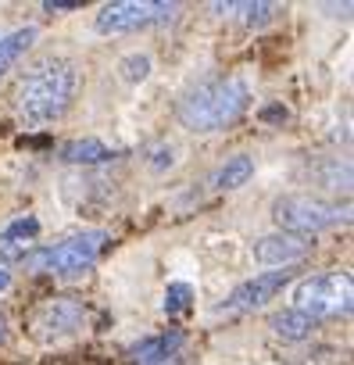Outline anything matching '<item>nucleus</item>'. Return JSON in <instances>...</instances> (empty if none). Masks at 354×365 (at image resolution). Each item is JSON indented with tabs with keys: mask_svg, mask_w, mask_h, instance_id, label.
<instances>
[{
	"mask_svg": "<svg viewBox=\"0 0 354 365\" xmlns=\"http://www.w3.org/2000/svg\"><path fill=\"white\" fill-rule=\"evenodd\" d=\"M293 308L304 312L308 319H336L354 308V283L347 272H322L308 276L293 290Z\"/></svg>",
	"mask_w": 354,
	"mask_h": 365,
	"instance_id": "obj_5",
	"label": "nucleus"
},
{
	"mask_svg": "<svg viewBox=\"0 0 354 365\" xmlns=\"http://www.w3.org/2000/svg\"><path fill=\"white\" fill-rule=\"evenodd\" d=\"M147 158H150L147 165H150L154 172H165V168H172V165H175V150H172L168 143H157V147H150V150H147Z\"/></svg>",
	"mask_w": 354,
	"mask_h": 365,
	"instance_id": "obj_19",
	"label": "nucleus"
},
{
	"mask_svg": "<svg viewBox=\"0 0 354 365\" xmlns=\"http://www.w3.org/2000/svg\"><path fill=\"white\" fill-rule=\"evenodd\" d=\"M175 15H179V4H165V0H118V4H104L97 11L93 29L104 36H122V33L165 26Z\"/></svg>",
	"mask_w": 354,
	"mask_h": 365,
	"instance_id": "obj_6",
	"label": "nucleus"
},
{
	"mask_svg": "<svg viewBox=\"0 0 354 365\" xmlns=\"http://www.w3.org/2000/svg\"><path fill=\"white\" fill-rule=\"evenodd\" d=\"M269 326H272V333L283 336V340H304V336H311L315 319H308V315L297 312V308H286V312H276V315L269 319Z\"/></svg>",
	"mask_w": 354,
	"mask_h": 365,
	"instance_id": "obj_14",
	"label": "nucleus"
},
{
	"mask_svg": "<svg viewBox=\"0 0 354 365\" xmlns=\"http://www.w3.org/2000/svg\"><path fill=\"white\" fill-rule=\"evenodd\" d=\"M8 287H11V272L0 265V290H8Z\"/></svg>",
	"mask_w": 354,
	"mask_h": 365,
	"instance_id": "obj_22",
	"label": "nucleus"
},
{
	"mask_svg": "<svg viewBox=\"0 0 354 365\" xmlns=\"http://www.w3.org/2000/svg\"><path fill=\"white\" fill-rule=\"evenodd\" d=\"M183 347H187V336L179 329L143 336L132 347V365H183Z\"/></svg>",
	"mask_w": 354,
	"mask_h": 365,
	"instance_id": "obj_9",
	"label": "nucleus"
},
{
	"mask_svg": "<svg viewBox=\"0 0 354 365\" xmlns=\"http://www.w3.org/2000/svg\"><path fill=\"white\" fill-rule=\"evenodd\" d=\"M111 244V237L104 230H83V233H72L51 247H40V251H29L22 262L29 272H47V276H79L86 269L97 265V258L104 255V247Z\"/></svg>",
	"mask_w": 354,
	"mask_h": 365,
	"instance_id": "obj_3",
	"label": "nucleus"
},
{
	"mask_svg": "<svg viewBox=\"0 0 354 365\" xmlns=\"http://www.w3.org/2000/svg\"><path fill=\"white\" fill-rule=\"evenodd\" d=\"M308 247H311V240H308V237L269 233V237H261V240L254 244V258H258L261 265H279V269H286V265L301 262V258L308 255Z\"/></svg>",
	"mask_w": 354,
	"mask_h": 365,
	"instance_id": "obj_10",
	"label": "nucleus"
},
{
	"mask_svg": "<svg viewBox=\"0 0 354 365\" xmlns=\"http://www.w3.org/2000/svg\"><path fill=\"white\" fill-rule=\"evenodd\" d=\"M76 90H79V68L68 58H47L19 79L15 111L26 125H51L72 108Z\"/></svg>",
	"mask_w": 354,
	"mask_h": 365,
	"instance_id": "obj_1",
	"label": "nucleus"
},
{
	"mask_svg": "<svg viewBox=\"0 0 354 365\" xmlns=\"http://www.w3.org/2000/svg\"><path fill=\"white\" fill-rule=\"evenodd\" d=\"M36 237H40V219H36V215L15 219L4 233H0V262H19V258H26V255L33 251Z\"/></svg>",
	"mask_w": 354,
	"mask_h": 365,
	"instance_id": "obj_11",
	"label": "nucleus"
},
{
	"mask_svg": "<svg viewBox=\"0 0 354 365\" xmlns=\"http://www.w3.org/2000/svg\"><path fill=\"white\" fill-rule=\"evenodd\" d=\"M33 40H36V29H33V26L15 29V33H8V36H0V76H4V72L33 47Z\"/></svg>",
	"mask_w": 354,
	"mask_h": 365,
	"instance_id": "obj_16",
	"label": "nucleus"
},
{
	"mask_svg": "<svg viewBox=\"0 0 354 365\" xmlns=\"http://www.w3.org/2000/svg\"><path fill=\"white\" fill-rule=\"evenodd\" d=\"M261 118H265V122H286V108L272 104V108H265V111H261Z\"/></svg>",
	"mask_w": 354,
	"mask_h": 365,
	"instance_id": "obj_21",
	"label": "nucleus"
},
{
	"mask_svg": "<svg viewBox=\"0 0 354 365\" xmlns=\"http://www.w3.org/2000/svg\"><path fill=\"white\" fill-rule=\"evenodd\" d=\"M251 175H254V158L236 154V158H229V161L212 175V187H215V190H236V187H244Z\"/></svg>",
	"mask_w": 354,
	"mask_h": 365,
	"instance_id": "obj_15",
	"label": "nucleus"
},
{
	"mask_svg": "<svg viewBox=\"0 0 354 365\" xmlns=\"http://www.w3.org/2000/svg\"><path fill=\"white\" fill-rule=\"evenodd\" d=\"M4 336H8V319L0 315V344H4Z\"/></svg>",
	"mask_w": 354,
	"mask_h": 365,
	"instance_id": "obj_23",
	"label": "nucleus"
},
{
	"mask_svg": "<svg viewBox=\"0 0 354 365\" xmlns=\"http://www.w3.org/2000/svg\"><path fill=\"white\" fill-rule=\"evenodd\" d=\"M118 150H111L108 143L86 136V140H68L61 147V161L65 165H104V161H115Z\"/></svg>",
	"mask_w": 354,
	"mask_h": 365,
	"instance_id": "obj_12",
	"label": "nucleus"
},
{
	"mask_svg": "<svg viewBox=\"0 0 354 365\" xmlns=\"http://www.w3.org/2000/svg\"><path fill=\"white\" fill-rule=\"evenodd\" d=\"M212 11L222 15V19H236L247 29H261V26L272 22L276 4H265V0H254V4H251V0H247V4H212Z\"/></svg>",
	"mask_w": 354,
	"mask_h": 365,
	"instance_id": "obj_13",
	"label": "nucleus"
},
{
	"mask_svg": "<svg viewBox=\"0 0 354 365\" xmlns=\"http://www.w3.org/2000/svg\"><path fill=\"white\" fill-rule=\"evenodd\" d=\"M247 108H251V86L240 76H219V79L194 86L179 101L175 115H179L183 129L208 136V133H222L236 125L247 115Z\"/></svg>",
	"mask_w": 354,
	"mask_h": 365,
	"instance_id": "obj_2",
	"label": "nucleus"
},
{
	"mask_svg": "<svg viewBox=\"0 0 354 365\" xmlns=\"http://www.w3.org/2000/svg\"><path fill=\"white\" fill-rule=\"evenodd\" d=\"M347 205H333L322 197H308V194H286L272 205V219L279 226V233L290 237H315L322 230H333L340 222H347Z\"/></svg>",
	"mask_w": 354,
	"mask_h": 365,
	"instance_id": "obj_4",
	"label": "nucleus"
},
{
	"mask_svg": "<svg viewBox=\"0 0 354 365\" xmlns=\"http://www.w3.org/2000/svg\"><path fill=\"white\" fill-rule=\"evenodd\" d=\"M118 72H122L125 83H143L150 76V58L147 54H129V58H122Z\"/></svg>",
	"mask_w": 354,
	"mask_h": 365,
	"instance_id": "obj_18",
	"label": "nucleus"
},
{
	"mask_svg": "<svg viewBox=\"0 0 354 365\" xmlns=\"http://www.w3.org/2000/svg\"><path fill=\"white\" fill-rule=\"evenodd\" d=\"M83 4L79 0H47L43 4V11H51V15H61V11H79Z\"/></svg>",
	"mask_w": 354,
	"mask_h": 365,
	"instance_id": "obj_20",
	"label": "nucleus"
},
{
	"mask_svg": "<svg viewBox=\"0 0 354 365\" xmlns=\"http://www.w3.org/2000/svg\"><path fill=\"white\" fill-rule=\"evenodd\" d=\"M83 322H86V304L79 297H51L33 312L29 329L40 344H54V340H65L76 329H83Z\"/></svg>",
	"mask_w": 354,
	"mask_h": 365,
	"instance_id": "obj_7",
	"label": "nucleus"
},
{
	"mask_svg": "<svg viewBox=\"0 0 354 365\" xmlns=\"http://www.w3.org/2000/svg\"><path fill=\"white\" fill-rule=\"evenodd\" d=\"M194 304V287L190 283H172L165 290V315H183Z\"/></svg>",
	"mask_w": 354,
	"mask_h": 365,
	"instance_id": "obj_17",
	"label": "nucleus"
},
{
	"mask_svg": "<svg viewBox=\"0 0 354 365\" xmlns=\"http://www.w3.org/2000/svg\"><path fill=\"white\" fill-rule=\"evenodd\" d=\"M297 279V269L293 265H286V269H276V272H261V276H254V279H247V283H240L229 297H226V312H254V308H261V304H269V301H276L290 283Z\"/></svg>",
	"mask_w": 354,
	"mask_h": 365,
	"instance_id": "obj_8",
	"label": "nucleus"
}]
</instances>
